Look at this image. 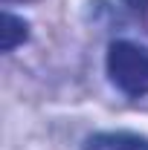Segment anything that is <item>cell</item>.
<instances>
[{
  "mask_svg": "<svg viewBox=\"0 0 148 150\" xmlns=\"http://www.w3.org/2000/svg\"><path fill=\"white\" fill-rule=\"evenodd\" d=\"M108 78L128 98L148 95V49L134 40H113L108 46Z\"/></svg>",
  "mask_w": 148,
  "mask_h": 150,
  "instance_id": "cell-1",
  "label": "cell"
},
{
  "mask_svg": "<svg viewBox=\"0 0 148 150\" xmlns=\"http://www.w3.org/2000/svg\"><path fill=\"white\" fill-rule=\"evenodd\" d=\"M81 150H148V136L131 130H105L87 136Z\"/></svg>",
  "mask_w": 148,
  "mask_h": 150,
  "instance_id": "cell-2",
  "label": "cell"
},
{
  "mask_svg": "<svg viewBox=\"0 0 148 150\" xmlns=\"http://www.w3.org/2000/svg\"><path fill=\"white\" fill-rule=\"evenodd\" d=\"M29 40V23L12 12L0 15V52H12Z\"/></svg>",
  "mask_w": 148,
  "mask_h": 150,
  "instance_id": "cell-3",
  "label": "cell"
},
{
  "mask_svg": "<svg viewBox=\"0 0 148 150\" xmlns=\"http://www.w3.org/2000/svg\"><path fill=\"white\" fill-rule=\"evenodd\" d=\"M125 6L134 9V12H145V9H148V0H125Z\"/></svg>",
  "mask_w": 148,
  "mask_h": 150,
  "instance_id": "cell-4",
  "label": "cell"
}]
</instances>
